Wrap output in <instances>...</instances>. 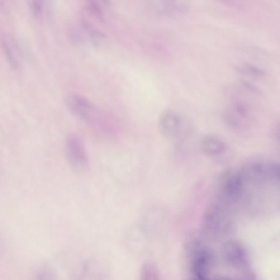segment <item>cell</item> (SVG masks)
I'll return each mask as SVG.
<instances>
[{
	"mask_svg": "<svg viewBox=\"0 0 280 280\" xmlns=\"http://www.w3.org/2000/svg\"><path fill=\"white\" fill-rule=\"evenodd\" d=\"M245 180L264 183L279 182L280 166L272 162L255 163L248 166L241 174Z\"/></svg>",
	"mask_w": 280,
	"mask_h": 280,
	"instance_id": "obj_4",
	"label": "cell"
},
{
	"mask_svg": "<svg viewBox=\"0 0 280 280\" xmlns=\"http://www.w3.org/2000/svg\"><path fill=\"white\" fill-rule=\"evenodd\" d=\"M31 8L33 13L36 17H40L44 12V4L42 1H34L31 3Z\"/></svg>",
	"mask_w": 280,
	"mask_h": 280,
	"instance_id": "obj_13",
	"label": "cell"
},
{
	"mask_svg": "<svg viewBox=\"0 0 280 280\" xmlns=\"http://www.w3.org/2000/svg\"><path fill=\"white\" fill-rule=\"evenodd\" d=\"M66 104L76 116L105 133L115 134L120 129L119 123L115 117L79 94L68 95Z\"/></svg>",
	"mask_w": 280,
	"mask_h": 280,
	"instance_id": "obj_1",
	"label": "cell"
},
{
	"mask_svg": "<svg viewBox=\"0 0 280 280\" xmlns=\"http://www.w3.org/2000/svg\"><path fill=\"white\" fill-rule=\"evenodd\" d=\"M183 119L181 115L173 111L167 110L161 114L158 120L160 134L165 138L172 139L181 129Z\"/></svg>",
	"mask_w": 280,
	"mask_h": 280,
	"instance_id": "obj_6",
	"label": "cell"
},
{
	"mask_svg": "<svg viewBox=\"0 0 280 280\" xmlns=\"http://www.w3.org/2000/svg\"><path fill=\"white\" fill-rule=\"evenodd\" d=\"M3 49L8 60L13 66H17L19 63V53L15 42L11 38L6 37L3 40Z\"/></svg>",
	"mask_w": 280,
	"mask_h": 280,
	"instance_id": "obj_9",
	"label": "cell"
},
{
	"mask_svg": "<svg viewBox=\"0 0 280 280\" xmlns=\"http://www.w3.org/2000/svg\"><path fill=\"white\" fill-rule=\"evenodd\" d=\"M203 153L209 157H217L226 153L227 145L220 137L215 135H207L201 142Z\"/></svg>",
	"mask_w": 280,
	"mask_h": 280,
	"instance_id": "obj_8",
	"label": "cell"
},
{
	"mask_svg": "<svg viewBox=\"0 0 280 280\" xmlns=\"http://www.w3.org/2000/svg\"><path fill=\"white\" fill-rule=\"evenodd\" d=\"M237 71L249 76L255 78H263L266 75L265 70L254 64L244 63L236 67Z\"/></svg>",
	"mask_w": 280,
	"mask_h": 280,
	"instance_id": "obj_10",
	"label": "cell"
},
{
	"mask_svg": "<svg viewBox=\"0 0 280 280\" xmlns=\"http://www.w3.org/2000/svg\"><path fill=\"white\" fill-rule=\"evenodd\" d=\"M221 181L218 202L231 208L238 202L244 190L245 180L240 174H229Z\"/></svg>",
	"mask_w": 280,
	"mask_h": 280,
	"instance_id": "obj_3",
	"label": "cell"
},
{
	"mask_svg": "<svg viewBox=\"0 0 280 280\" xmlns=\"http://www.w3.org/2000/svg\"><path fill=\"white\" fill-rule=\"evenodd\" d=\"M65 153L70 167L74 172L82 174L89 168L88 152L83 140L76 134H70L65 140Z\"/></svg>",
	"mask_w": 280,
	"mask_h": 280,
	"instance_id": "obj_2",
	"label": "cell"
},
{
	"mask_svg": "<svg viewBox=\"0 0 280 280\" xmlns=\"http://www.w3.org/2000/svg\"><path fill=\"white\" fill-rule=\"evenodd\" d=\"M223 115L228 126L237 130L245 129L250 125L251 110L247 102L236 101L225 109Z\"/></svg>",
	"mask_w": 280,
	"mask_h": 280,
	"instance_id": "obj_5",
	"label": "cell"
},
{
	"mask_svg": "<svg viewBox=\"0 0 280 280\" xmlns=\"http://www.w3.org/2000/svg\"><path fill=\"white\" fill-rule=\"evenodd\" d=\"M140 276V280H159L157 270L149 263L142 265Z\"/></svg>",
	"mask_w": 280,
	"mask_h": 280,
	"instance_id": "obj_11",
	"label": "cell"
},
{
	"mask_svg": "<svg viewBox=\"0 0 280 280\" xmlns=\"http://www.w3.org/2000/svg\"><path fill=\"white\" fill-rule=\"evenodd\" d=\"M35 280H57L56 275L51 269L42 268L36 273Z\"/></svg>",
	"mask_w": 280,
	"mask_h": 280,
	"instance_id": "obj_12",
	"label": "cell"
},
{
	"mask_svg": "<svg viewBox=\"0 0 280 280\" xmlns=\"http://www.w3.org/2000/svg\"><path fill=\"white\" fill-rule=\"evenodd\" d=\"M225 254L228 262L232 266L244 268L249 265L248 254L244 247L238 242L231 241L227 244Z\"/></svg>",
	"mask_w": 280,
	"mask_h": 280,
	"instance_id": "obj_7",
	"label": "cell"
}]
</instances>
